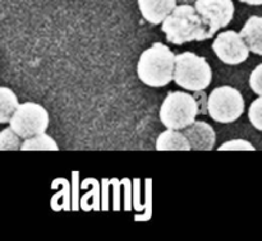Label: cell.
Here are the masks:
<instances>
[{
	"mask_svg": "<svg viewBox=\"0 0 262 241\" xmlns=\"http://www.w3.org/2000/svg\"><path fill=\"white\" fill-rule=\"evenodd\" d=\"M22 138L12 129V128H7V129L0 132V150L2 151H18L22 147L20 143Z\"/></svg>",
	"mask_w": 262,
	"mask_h": 241,
	"instance_id": "15",
	"label": "cell"
},
{
	"mask_svg": "<svg viewBox=\"0 0 262 241\" xmlns=\"http://www.w3.org/2000/svg\"><path fill=\"white\" fill-rule=\"evenodd\" d=\"M184 135L188 138L192 150L194 151H211L216 143V133L214 128L205 122H194L186 129Z\"/></svg>",
	"mask_w": 262,
	"mask_h": 241,
	"instance_id": "9",
	"label": "cell"
},
{
	"mask_svg": "<svg viewBox=\"0 0 262 241\" xmlns=\"http://www.w3.org/2000/svg\"><path fill=\"white\" fill-rule=\"evenodd\" d=\"M248 119L253 128L262 132V96L252 101L248 110Z\"/></svg>",
	"mask_w": 262,
	"mask_h": 241,
	"instance_id": "16",
	"label": "cell"
},
{
	"mask_svg": "<svg viewBox=\"0 0 262 241\" xmlns=\"http://www.w3.org/2000/svg\"><path fill=\"white\" fill-rule=\"evenodd\" d=\"M176 56L161 42H155L138 59L137 76L143 84L154 88L165 87L174 81Z\"/></svg>",
	"mask_w": 262,
	"mask_h": 241,
	"instance_id": "2",
	"label": "cell"
},
{
	"mask_svg": "<svg viewBox=\"0 0 262 241\" xmlns=\"http://www.w3.org/2000/svg\"><path fill=\"white\" fill-rule=\"evenodd\" d=\"M250 87L257 96H262V63L256 66L251 73Z\"/></svg>",
	"mask_w": 262,
	"mask_h": 241,
	"instance_id": "18",
	"label": "cell"
},
{
	"mask_svg": "<svg viewBox=\"0 0 262 241\" xmlns=\"http://www.w3.org/2000/svg\"><path fill=\"white\" fill-rule=\"evenodd\" d=\"M142 17L151 25H161L176 9L178 0H137Z\"/></svg>",
	"mask_w": 262,
	"mask_h": 241,
	"instance_id": "10",
	"label": "cell"
},
{
	"mask_svg": "<svg viewBox=\"0 0 262 241\" xmlns=\"http://www.w3.org/2000/svg\"><path fill=\"white\" fill-rule=\"evenodd\" d=\"M245 112V100L234 87L222 86L209 94V116L214 122L229 124L239 119Z\"/></svg>",
	"mask_w": 262,
	"mask_h": 241,
	"instance_id": "5",
	"label": "cell"
},
{
	"mask_svg": "<svg viewBox=\"0 0 262 241\" xmlns=\"http://www.w3.org/2000/svg\"><path fill=\"white\" fill-rule=\"evenodd\" d=\"M8 124L22 139H27L46 132L49 127V114L41 105L25 102L18 106Z\"/></svg>",
	"mask_w": 262,
	"mask_h": 241,
	"instance_id": "6",
	"label": "cell"
},
{
	"mask_svg": "<svg viewBox=\"0 0 262 241\" xmlns=\"http://www.w3.org/2000/svg\"><path fill=\"white\" fill-rule=\"evenodd\" d=\"M212 51L227 65H239L250 56V47L242 35L235 31L219 33L212 42Z\"/></svg>",
	"mask_w": 262,
	"mask_h": 241,
	"instance_id": "7",
	"label": "cell"
},
{
	"mask_svg": "<svg viewBox=\"0 0 262 241\" xmlns=\"http://www.w3.org/2000/svg\"><path fill=\"white\" fill-rule=\"evenodd\" d=\"M199 102L192 94L182 91L169 92L160 107V122L168 129L183 130L196 122Z\"/></svg>",
	"mask_w": 262,
	"mask_h": 241,
	"instance_id": "4",
	"label": "cell"
},
{
	"mask_svg": "<svg viewBox=\"0 0 262 241\" xmlns=\"http://www.w3.org/2000/svg\"><path fill=\"white\" fill-rule=\"evenodd\" d=\"M161 30L166 35L168 42L184 45L192 41L209 40V26L197 13L194 5L181 4L161 23Z\"/></svg>",
	"mask_w": 262,
	"mask_h": 241,
	"instance_id": "1",
	"label": "cell"
},
{
	"mask_svg": "<svg viewBox=\"0 0 262 241\" xmlns=\"http://www.w3.org/2000/svg\"><path fill=\"white\" fill-rule=\"evenodd\" d=\"M239 2L248 5H262V0H239Z\"/></svg>",
	"mask_w": 262,
	"mask_h": 241,
	"instance_id": "20",
	"label": "cell"
},
{
	"mask_svg": "<svg viewBox=\"0 0 262 241\" xmlns=\"http://www.w3.org/2000/svg\"><path fill=\"white\" fill-rule=\"evenodd\" d=\"M181 4H192V3H194L196 0H178Z\"/></svg>",
	"mask_w": 262,
	"mask_h": 241,
	"instance_id": "21",
	"label": "cell"
},
{
	"mask_svg": "<svg viewBox=\"0 0 262 241\" xmlns=\"http://www.w3.org/2000/svg\"><path fill=\"white\" fill-rule=\"evenodd\" d=\"M212 70L205 58L191 51L176 56L174 82L187 91H202L210 86Z\"/></svg>",
	"mask_w": 262,
	"mask_h": 241,
	"instance_id": "3",
	"label": "cell"
},
{
	"mask_svg": "<svg viewBox=\"0 0 262 241\" xmlns=\"http://www.w3.org/2000/svg\"><path fill=\"white\" fill-rule=\"evenodd\" d=\"M239 33L245 38L251 53L262 56V17L252 15L248 18Z\"/></svg>",
	"mask_w": 262,
	"mask_h": 241,
	"instance_id": "11",
	"label": "cell"
},
{
	"mask_svg": "<svg viewBox=\"0 0 262 241\" xmlns=\"http://www.w3.org/2000/svg\"><path fill=\"white\" fill-rule=\"evenodd\" d=\"M217 151H256V148L252 143L245 139H233L223 143L220 147H217Z\"/></svg>",
	"mask_w": 262,
	"mask_h": 241,
	"instance_id": "17",
	"label": "cell"
},
{
	"mask_svg": "<svg viewBox=\"0 0 262 241\" xmlns=\"http://www.w3.org/2000/svg\"><path fill=\"white\" fill-rule=\"evenodd\" d=\"M155 148L158 151H191V143L183 132L166 129L156 139Z\"/></svg>",
	"mask_w": 262,
	"mask_h": 241,
	"instance_id": "12",
	"label": "cell"
},
{
	"mask_svg": "<svg viewBox=\"0 0 262 241\" xmlns=\"http://www.w3.org/2000/svg\"><path fill=\"white\" fill-rule=\"evenodd\" d=\"M22 151H58V143L48 135L46 133H41V134L35 135L25 139L22 143Z\"/></svg>",
	"mask_w": 262,
	"mask_h": 241,
	"instance_id": "14",
	"label": "cell"
},
{
	"mask_svg": "<svg viewBox=\"0 0 262 241\" xmlns=\"http://www.w3.org/2000/svg\"><path fill=\"white\" fill-rule=\"evenodd\" d=\"M194 8L209 26L210 38L232 22L235 10L233 0H196Z\"/></svg>",
	"mask_w": 262,
	"mask_h": 241,
	"instance_id": "8",
	"label": "cell"
},
{
	"mask_svg": "<svg viewBox=\"0 0 262 241\" xmlns=\"http://www.w3.org/2000/svg\"><path fill=\"white\" fill-rule=\"evenodd\" d=\"M193 96L194 99L197 100V102H199V115L209 114V96L205 93V89H202V91H196Z\"/></svg>",
	"mask_w": 262,
	"mask_h": 241,
	"instance_id": "19",
	"label": "cell"
},
{
	"mask_svg": "<svg viewBox=\"0 0 262 241\" xmlns=\"http://www.w3.org/2000/svg\"><path fill=\"white\" fill-rule=\"evenodd\" d=\"M18 97L8 87H0V123L7 124L19 106Z\"/></svg>",
	"mask_w": 262,
	"mask_h": 241,
	"instance_id": "13",
	"label": "cell"
}]
</instances>
